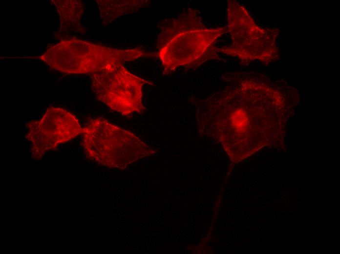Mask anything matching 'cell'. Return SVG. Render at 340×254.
Masks as SVG:
<instances>
[{
    "instance_id": "cell-1",
    "label": "cell",
    "mask_w": 340,
    "mask_h": 254,
    "mask_svg": "<svg viewBox=\"0 0 340 254\" xmlns=\"http://www.w3.org/2000/svg\"><path fill=\"white\" fill-rule=\"evenodd\" d=\"M223 78L224 89L196 104L200 131L220 142L235 162L282 143L299 101L295 88L253 72Z\"/></svg>"
},
{
    "instance_id": "cell-2",
    "label": "cell",
    "mask_w": 340,
    "mask_h": 254,
    "mask_svg": "<svg viewBox=\"0 0 340 254\" xmlns=\"http://www.w3.org/2000/svg\"><path fill=\"white\" fill-rule=\"evenodd\" d=\"M157 56L168 74L181 66L197 68L210 59H219L217 39L228 32L226 27L209 28L199 12L188 8L174 18L159 21Z\"/></svg>"
},
{
    "instance_id": "cell-3",
    "label": "cell",
    "mask_w": 340,
    "mask_h": 254,
    "mask_svg": "<svg viewBox=\"0 0 340 254\" xmlns=\"http://www.w3.org/2000/svg\"><path fill=\"white\" fill-rule=\"evenodd\" d=\"M147 54L139 48L118 49L70 39L50 46L37 58L60 72L90 74L110 65H123Z\"/></svg>"
},
{
    "instance_id": "cell-4",
    "label": "cell",
    "mask_w": 340,
    "mask_h": 254,
    "mask_svg": "<svg viewBox=\"0 0 340 254\" xmlns=\"http://www.w3.org/2000/svg\"><path fill=\"white\" fill-rule=\"evenodd\" d=\"M82 133L87 158L108 168L124 169L153 152L135 135L104 118L89 120Z\"/></svg>"
},
{
    "instance_id": "cell-5",
    "label": "cell",
    "mask_w": 340,
    "mask_h": 254,
    "mask_svg": "<svg viewBox=\"0 0 340 254\" xmlns=\"http://www.w3.org/2000/svg\"><path fill=\"white\" fill-rule=\"evenodd\" d=\"M227 11V29L233 43L217 47L218 52L236 57L244 65L254 61L267 64L278 57L279 29L260 27L247 9L235 0L228 1Z\"/></svg>"
},
{
    "instance_id": "cell-6",
    "label": "cell",
    "mask_w": 340,
    "mask_h": 254,
    "mask_svg": "<svg viewBox=\"0 0 340 254\" xmlns=\"http://www.w3.org/2000/svg\"><path fill=\"white\" fill-rule=\"evenodd\" d=\"M91 89L97 99L123 116L143 113V86L145 80L122 64L110 65L89 74Z\"/></svg>"
},
{
    "instance_id": "cell-7",
    "label": "cell",
    "mask_w": 340,
    "mask_h": 254,
    "mask_svg": "<svg viewBox=\"0 0 340 254\" xmlns=\"http://www.w3.org/2000/svg\"><path fill=\"white\" fill-rule=\"evenodd\" d=\"M26 138L31 144V151L36 160L42 159L48 151L68 142L82 133L78 120L69 111L51 106L38 121L27 124Z\"/></svg>"
},
{
    "instance_id": "cell-8",
    "label": "cell",
    "mask_w": 340,
    "mask_h": 254,
    "mask_svg": "<svg viewBox=\"0 0 340 254\" xmlns=\"http://www.w3.org/2000/svg\"><path fill=\"white\" fill-rule=\"evenodd\" d=\"M56 7L60 19V31H74L85 33L86 28L82 24L84 4L81 0L51 1Z\"/></svg>"
},
{
    "instance_id": "cell-9",
    "label": "cell",
    "mask_w": 340,
    "mask_h": 254,
    "mask_svg": "<svg viewBox=\"0 0 340 254\" xmlns=\"http://www.w3.org/2000/svg\"><path fill=\"white\" fill-rule=\"evenodd\" d=\"M96 2L104 24H108L123 15L135 12L150 4L148 0H98Z\"/></svg>"
}]
</instances>
